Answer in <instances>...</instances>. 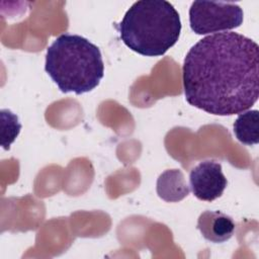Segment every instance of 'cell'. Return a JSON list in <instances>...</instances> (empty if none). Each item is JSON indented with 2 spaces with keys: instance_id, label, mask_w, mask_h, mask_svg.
Listing matches in <instances>:
<instances>
[{
  "instance_id": "1",
  "label": "cell",
  "mask_w": 259,
  "mask_h": 259,
  "mask_svg": "<svg viewBox=\"0 0 259 259\" xmlns=\"http://www.w3.org/2000/svg\"><path fill=\"white\" fill-rule=\"evenodd\" d=\"M259 48L233 31L213 33L190 48L183 62L186 101L213 115H233L259 96Z\"/></svg>"
},
{
  "instance_id": "2",
  "label": "cell",
  "mask_w": 259,
  "mask_h": 259,
  "mask_svg": "<svg viewBox=\"0 0 259 259\" xmlns=\"http://www.w3.org/2000/svg\"><path fill=\"white\" fill-rule=\"evenodd\" d=\"M118 31L132 51L146 57L163 56L179 38L180 15L168 1H137L125 12Z\"/></svg>"
},
{
  "instance_id": "3",
  "label": "cell",
  "mask_w": 259,
  "mask_h": 259,
  "mask_svg": "<svg viewBox=\"0 0 259 259\" xmlns=\"http://www.w3.org/2000/svg\"><path fill=\"white\" fill-rule=\"evenodd\" d=\"M45 70L62 92L80 95L99 85L104 63L99 48L89 39L63 33L48 48Z\"/></svg>"
},
{
  "instance_id": "4",
  "label": "cell",
  "mask_w": 259,
  "mask_h": 259,
  "mask_svg": "<svg viewBox=\"0 0 259 259\" xmlns=\"http://www.w3.org/2000/svg\"><path fill=\"white\" fill-rule=\"evenodd\" d=\"M243 9L232 2L194 1L189 9V24L196 34L231 30L241 26Z\"/></svg>"
},
{
  "instance_id": "5",
  "label": "cell",
  "mask_w": 259,
  "mask_h": 259,
  "mask_svg": "<svg viewBox=\"0 0 259 259\" xmlns=\"http://www.w3.org/2000/svg\"><path fill=\"white\" fill-rule=\"evenodd\" d=\"M189 183L196 198L213 201L222 196L228 181L223 173L221 163L214 160H204L190 171Z\"/></svg>"
},
{
  "instance_id": "6",
  "label": "cell",
  "mask_w": 259,
  "mask_h": 259,
  "mask_svg": "<svg viewBox=\"0 0 259 259\" xmlns=\"http://www.w3.org/2000/svg\"><path fill=\"white\" fill-rule=\"evenodd\" d=\"M233 219L220 210H205L197 221V229L202 237L211 243H224L232 238L235 232Z\"/></svg>"
},
{
  "instance_id": "7",
  "label": "cell",
  "mask_w": 259,
  "mask_h": 259,
  "mask_svg": "<svg viewBox=\"0 0 259 259\" xmlns=\"http://www.w3.org/2000/svg\"><path fill=\"white\" fill-rule=\"evenodd\" d=\"M190 192V187L179 169L164 171L157 179V193L167 202H178Z\"/></svg>"
},
{
  "instance_id": "8",
  "label": "cell",
  "mask_w": 259,
  "mask_h": 259,
  "mask_svg": "<svg viewBox=\"0 0 259 259\" xmlns=\"http://www.w3.org/2000/svg\"><path fill=\"white\" fill-rule=\"evenodd\" d=\"M233 126L234 134L240 143L247 146L259 143V111L257 109L239 113Z\"/></svg>"
}]
</instances>
